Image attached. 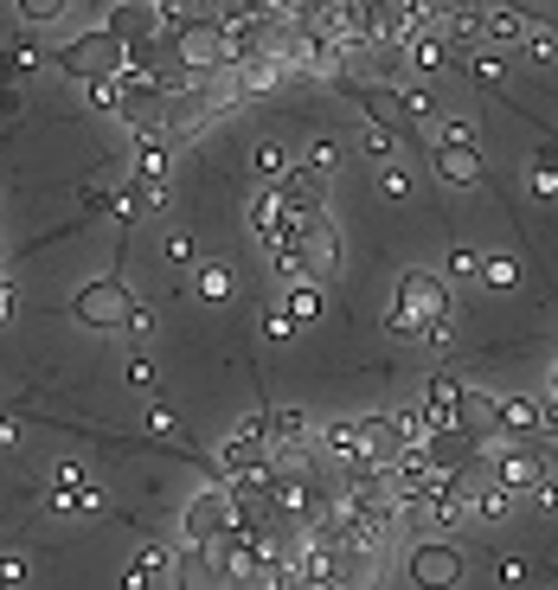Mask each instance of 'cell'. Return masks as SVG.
<instances>
[{
    "label": "cell",
    "instance_id": "obj_36",
    "mask_svg": "<svg viewBox=\"0 0 558 590\" xmlns=\"http://www.w3.org/2000/svg\"><path fill=\"white\" fill-rule=\"evenodd\" d=\"M13 308H20V295H13V283H7V276H0V328H7V315H13Z\"/></svg>",
    "mask_w": 558,
    "mask_h": 590
},
{
    "label": "cell",
    "instance_id": "obj_30",
    "mask_svg": "<svg viewBox=\"0 0 558 590\" xmlns=\"http://www.w3.org/2000/svg\"><path fill=\"white\" fill-rule=\"evenodd\" d=\"M149 430H154V437H174V442H180V417L161 405V411H149Z\"/></svg>",
    "mask_w": 558,
    "mask_h": 590
},
{
    "label": "cell",
    "instance_id": "obj_6",
    "mask_svg": "<svg viewBox=\"0 0 558 590\" xmlns=\"http://www.w3.org/2000/svg\"><path fill=\"white\" fill-rule=\"evenodd\" d=\"M231 526H238L231 494H225V488H206V494L186 507V546H212V539H225Z\"/></svg>",
    "mask_w": 558,
    "mask_h": 590
},
{
    "label": "cell",
    "instance_id": "obj_40",
    "mask_svg": "<svg viewBox=\"0 0 558 590\" xmlns=\"http://www.w3.org/2000/svg\"><path fill=\"white\" fill-rule=\"evenodd\" d=\"M552 398H558V372H552Z\"/></svg>",
    "mask_w": 558,
    "mask_h": 590
},
{
    "label": "cell",
    "instance_id": "obj_29",
    "mask_svg": "<svg viewBox=\"0 0 558 590\" xmlns=\"http://www.w3.org/2000/svg\"><path fill=\"white\" fill-rule=\"evenodd\" d=\"M161 258H167V263H193V238H186V231H167Z\"/></svg>",
    "mask_w": 558,
    "mask_h": 590
},
{
    "label": "cell",
    "instance_id": "obj_31",
    "mask_svg": "<svg viewBox=\"0 0 558 590\" xmlns=\"http://www.w3.org/2000/svg\"><path fill=\"white\" fill-rule=\"evenodd\" d=\"M26 584V558H0V590H20Z\"/></svg>",
    "mask_w": 558,
    "mask_h": 590
},
{
    "label": "cell",
    "instance_id": "obj_13",
    "mask_svg": "<svg viewBox=\"0 0 558 590\" xmlns=\"http://www.w3.org/2000/svg\"><path fill=\"white\" fill-rule=\"evenodd\" d=\"M251 167H258L263 186H283L289 174H296V161H289V148H283V142H258V148H251Z\"/></svg>",
    "mask_w": 558,
    "mask_h": 590
},
{
    "label": "cell",
    "instance_id": "obj_20",
    "mask_svg": "<svg viewBox=\"0 0 558 590\" xmlns=\"http://www.w3.org/2000/svg\"><path fill=\"white\" fill-rule=\"evenodd\" d=\"M526 33H533V26H526L514 7H494V13H488V39H494V45H514V39H526Z\"/></svg>",
    "mask_w": 558,
    "mask_h": 590
},
{
    "label": "cell",
    "instance_id": "obj_4",
    "mask_svg": "<svg viewBox=\"0 0 558 590\" xmlns=\"http://www.w3.org/2000/svg\"><path fill=\"white\" fill-rule=\"evenodd\" d=\"M142 302L129 295V283L122 276H97V283H84L72 302V315L84 321V328H97V334H116V328H129V315H135Z\"/></svg>",
    "mask_w": 558,
    "mask_h": 590
},
{
    "label": "cell",
    "instance_id": "obj_5",
    "mask_svg": "<svg viewBox=\"0 0 558 590\" xmlns=\"http://www.w3.org/2000/svg\"><path fill=\"white\" fill-rule=\"evenodd\" d=\"M405 571L417 590H456L462 571H469V558H462V546H449V539H424V546H411Z\"/></svg>",
    "mask_w": 558,
    "mask_h": 590
},
{
    "label": "cell",
    "instance_id": "obj_35",
    "mask_svg": "<svg viewBox=\"0 0 558 590\" xmlns=\"http://www.w3.org/2000/svg\"><path fill=\"white\" fill-rule=\"evenodd\" d=\"M129 334H135V340H149V334H154V315H149V308H135V315H129Z\"/></svg>",
    "mask_w": 558,
    "mask_h": 590
},
{
    "label": "cell",
    "instance_id": "obj_17",
    "mask_svg": "<svg viewBox=\"0 0 558 590\" xmlns=\"http://www.w3.org/2000/svg\"><path fill=\"white\" fill-rule=\"evenodd\" d=\"M321 308H328V295H321V283H289V302H283V315H289V321H315V315H321Z\"/></svg>",
    "mask_w": 558,
    "mask_h": 590
},
{
    "label": "cell",
    "instance_id": "obj_11",
    "mask_svg": "<svg viewBox=\"0 0 558 590\" xmlns=\"http://www.w3.org/2000/svg\"><path fill=\"white\" fill-rule=\"evenodd\" d=\"M494 424L507 442H533L539 437V405L533 398H494Z\"/></svg>",
    "mask_w": 558,
    "mask_h": 590
},
{
    "label": "cell",
    "instance_id": "obj_23",
    "mask_svg": "<svg viewBox=\"0 0 558 590\" xmlns=\"http://www.w3.org/2000/svg\"><path fill=\"white\" fill-rule=\"evenodd\" d=\"M340 167V148L335 142H308V161H302V174H315V181L328 186V174Z\"/></svg>",
    "mask_w": 558,
    "mask_h": 590
},
{
    "label": "cell",
    "instance_id": "obj_8",
    "mask_svg": "<svg viewBox=\"0 0 558 590\" xmlns=\"http://www.w3.org/2000/svg\"><path fill=\"white\" fill-rule=\"evenodd\" d=\"M302 258H308V283H328V276L340 270V231H335L328 212L302 225Z\"/></svg>",
    "mask_w": 558,
    "mask_h": 590
},
{
    "label": "cell",
    "instance_id": "obj_33",
    "mask_svg": "<svg viewBox=\"0 0 558 590\" xmlns=\"http://www.w3.org/2000/svg\"><path fill=\"white\" fill-rule=\"evenodd\" d=\"M154 379H161L154 360H135V367H129V385H142V392H154Z\"/></svg>",
    "mask_w": 558,
    "mask_h": 590
},
{
    "label": "cell",
    "instance_id": "obj_9",
    "mask_svg": "<svg viewBox=\"0 0 558 590\" xmlns=\"http://www.w3.org/2000/svg\"><path fill=\"white\" fill-rule=\"evenodd\" d=\"M52 507L58 514H97L103 507V488L84 476L77 462H65V469H52Z\"/></svg>",
    "mask_w": 558,
    "mask_h": 590
},
{
    "label": "cell",
    "instance_id": "obj_27",
    "mask_svg": "<svg viewBox=\"0 0 558 590\" xmlns=\"http://www.w3.org/2000/svg\"><path fill=\"white\" fill-rule=\"evenodd\" d=\"M379 193L385 199H411V174L405 167H379Z\"/></svg>",
    "mask_w": 558,
    "mask_h": 590
},
{
    "label": "cell",
    "instance_id": "obj_28",
    "mask_svg": "<svg viewBox=\"0 0 558 590\" xmlns=\"http://www.w3.org/2000/svg\"><path fill=\"white\" fill-rule=\"evenodd\" d=\"M533 193H539V199H558V167L552 161H533Z\"/></svg>",
    "mask_w": 558,
    "mask_h": 590
},
{
    "label": "cell",
    "instance_id": "obj_34",
    "mask_svg": "<svg viewBox=\"0 0 558 590\" xmlns=\"http://www.w3.org/2000/svg\"><path fill=\"white\" fill-rule=\"evenodd\" d=\"M424 347H430V353H449V321H437V328H424Z\"/></svg>",
    "mask_w": 558,
    "mask_h": 590
},
{
    "label": "cell",
    "instance_id": "obj_7",
    "mask_svg": "<svg viewBox=\"0 0 558 590\" xmlns=\"http://www.w3.org/2000/svg\"><path fill=\"white\" fill-rule=\"evenodd\" d=\"M430 167H437L449 186H488L482 142H430Z\"/></svg>",
    "mask_w": 558,
    "mask_h": 590
},
{
    "label": "cell",
    "instance_id": "obj_24",
    "mask_svg": "<svg viewBox=\"0 0 558 590\" xmlns=\"http://www.w3.org/2000/svg\"><path fill=\"white\" fill-rule=\"evenodd\" d=\"M444 276H456V283H475V276H482V258H475L469 244H456V251L444 258Z\"/></svg>",
    "mask_w": 558,
    "mask_h": 590
},
{
    "label": "cell",
    "instance_id": "obj_1",
    "mask_svg": "<svg viewBox=\"0 0 558 590\" xmlns=\"http://www.w3.org/2000/svg\"><path fill=\"white\" fill-rule=\"evenodd\" d=\"M167 58L180 77H219L231 72V33H225L219 13H186L180 26H167Z\"/></svg>",
    "mask_w": 558,
    "mask_h": 590
},
{
    "label": "cell",
    "instance_id": "obj_25",
    "mask_svg": "<svg viewBox=\"0 0 558 590\" xmlns=\"http://www.w3.org/2000/svg\"><path fill=\"white\" fill-rule=\"evenodd\" d=\"M475 514H482V520L507 514V488H501V481H482V488H475Z\"/></svg>",
    "mask_w": 558,
    "mask_h": 590
},
{
    "label": "cell",
    "instance_id": "obj_19",
    "mask_svg": "<svg viewBox=\"0 0 558 590\" xmlns=\"http://www.w3.org/2000/svg\"><path fill=\"white\" fill-rule=\"evenodd\" d=\"M469 77H475L482 90L501 97V90H507V65H501V52H475V58H469Z\"/></svg>",
    "mask_w": 558,
    "mask_h": 590
},
{
    "label": "cell",
    "instance_id": "obj_10",
    "mask_svg": "<svg viewBox=\"0 0 558 590\" xmlns=\"http://www.w3.org/2000/svg\"><path fill=\"white\" fill-rule=\"evenodd\" d=\"M308 449H315V456H328V462H340V476H347V469H360V462H366V437H360V417H353V424H328V430L308 442Z\"/></svg>",
    "mask_w": 558,
    "mask_h": 590
},
{
    "label": "cell",
    "instance_id": "obj_38",
    "mask_svg": "<svg viewBox=\"0 0 558 590\" xmlns=\"http://www.w3.org/2000/svg\"><path fill=\"white\" fill-rule=\"evenodd\" d=\"M0 442H13V417H0Z\"/></svg>",
    "mask_w": 558,
    "mask_h": 590
},
{
    "label": "cell",
    "instance_id": "obj_2",
    "mask_svg": "<svg viewBox=\"0 0 558 590\" xmlns=\"http://www.w3.org/2000/svg\"><path fill=\"white\" fill-rule=\"evenodd\" d=\"M437 321H449V283L437 270H405L398 276V308H392L385 328L398 340H424V328H437Z\"/></svg>",
    "mask_w": 558,
    "mask_h": 590
},
{
    "label": "cell",
    "instance_id": "obj_39",
    "mask_svg": "<svg viewBox=\"0 0 558 590\" xmlns=\"http://www.w3.org/2000/svg\"><path fill=\"white\" fill-rule=\"evenodd\" d=\"M0 276H7V244H0Z\"/></svg>",
    "mask_w": 558,
    "mask_h": 590
},
{
    "label": "cell",
    "instance_id": "obj_3",
    "mask_svg": "<svg viewBox=\"0 0 558 590\" xmlns=\"http://www.w3.org/2000/svg\"><path fill=\"white\" fill-rule=\"evenodd\" d=\"M58 72L77 77V84H97V77H122L129 72V45L110 33V26H97V33H77L65 52H58Z\"/></svg>",
    "mask_w": 558,
    "mask_h": 590
},
{
    "label": "cell",
    "instance_id": "obj_14",
    "mask_svg": "<svg viewBox=\"0 0 558 590\" xmlns=\"http://www.w3.org/2000/svg\"><path fill=\"white\" fill-rule=\"evenodd\" d=\"M174 565V546H142V558L129 565V578H122V590H149L161 571Z\"/></svg>",
    "mask_w": 558,
    "mask_h": 590
},
{
    "label": "cell",
    "instance_id": "obj_16",
    "mask_svg": "<svg viewBox=\"0 0 558 590\" xmlns=\"http://www.w3.org/2000/svg\"><path fill=\"white\" fill-rule=\"evenodd\" d=\"M193 289H199V302H231V295H238V276H231L225 263H199V270H193Z\"/></svg>",
    "mask_w": 558,
    "mask_h": 590
},
{
    "label": "cell",
    "instance_id": "obj_18",
    "mask_svg": "<svg viewBox=\"0 0 558 590\" xmlns=\"http://www.w3.org/2000/svg\"><path fill=\"white\" fill-rule=\"evenodd\" d=\"M84 90H90V110L129 116V90H122V77H97V84H84Z\"/></svg>",
    "mask_w": 558,
    "mask_h": 590
},
{
    "label": "cell",
    "instance_id": "obj_22",
    "mask_svg": "<svg viewBox=\"0 0 558 590\" xmlns=\"http://www.w3.org/2000/svg\"><path fill=\"white\" fill-rule=\"evenodd\" d=\"M482 283L488 289H514L521 283V263L507 258V251H494V258H482Z\"/></svg>",
    "mask_w": 558,
    "mask_h": 590
},
{
    "label": "cell",
    "instance_id": "obj_21",
    "mask_svg": "<svg viewBox=\"0 0 558 590\" xmlns=\"http://www.w3.org/2000/svg\"><path fill=\"white\" fill-rule=\"evenodd\" d=\"M501 7H514L526 26H546V33H558V0H501Z\"/></svg>",
    "mask_w": 558,
    "mask_h": 590
},
{
    "label": "cell",
    "instance_id": "obj_26",
    "mask_svg": "<svg viewBox=\"0 0 558 590\" xmlns=\"http://www.w3.org/2000/svg\"><path fill=\"white\" fill-rule=\"evenodd\" d=\"M13 7H20V20H33V26H52V20H58L72 0H13Z\"/></svg>",
    "mask_w": 558,
    "mask_h": 590
},
{
    "label": "cell",
    "instance_id": "obj_32",
    "mask_svg": "<svg viewBox=\"0 0 558 590\" xmlns=\"http://www.w3.org/2000/svg\"><path fill=\"white\" fill-rule=\"evenodd\" d=\"M263 334H270V340H289V334H296V321H289L283 308H270V315H263Z\"/></svg>",
    "mask_w": 558,
    "mask_h": 590
},
{
    "label": "cell",
    "instance_id": "obj_37",
    "mask_svg": "<svg viewBox=\"0 0 558 590\" xmlns=\"http://www.w3.org/2000/svg\"><path fill=\"white\" fill-rule=\"evenodd\" d=\"M501 584H526V565H521V558H501Z\"/></svg>",
    "mask_w": 558,
    "mask_h": 590
},
{
    "label": "cell",
    "instance_id": "obj_12",
    "mask_svg": "<svg viewBox=\"0 0 558 590\" xmlns=\"http://www.w3.org/2000/svg\"><path fill=\"white\" fill-rule=\"evenodd\" d=\"M167 167H174V135H142V148H135V174L161 186Z\"/></svg>",
    "mask_w": 558,
    "mask_h": 590
},
{
    "label": "cell",
    "instance_id": "obj_15",
    "mask_svg": "<svg viewBox=\"0 0 558 590\" xmlns=\"http://www.w3.org/2000/svg\"><path fill=\"white\" fill-rule=\"evenodd\" d=\"M444 58H449V45L437 33H411L405 39V65L411 72H444Z\"/></svg>",
    "mask_w": 558,
    "mask_h": 590
}]
</instances>
